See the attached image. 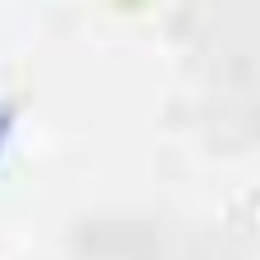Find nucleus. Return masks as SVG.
<instances>
[{
	"mask_svg": "<svg viewBox=\"0 0 260 260\" xmlns=\"http://www.w3.org/2000/svg\"><path fill=\"white\" fill-rule=\"evenodd\" d=\"M9 137H14V105L5 101V105H0V160H5V146H9Z\"/></svg>",
	"mask_w": 260,
	"mask_h": 260,
	"instance_id": "obj_1",
	"label": "nucleus"
}]
</instances>
